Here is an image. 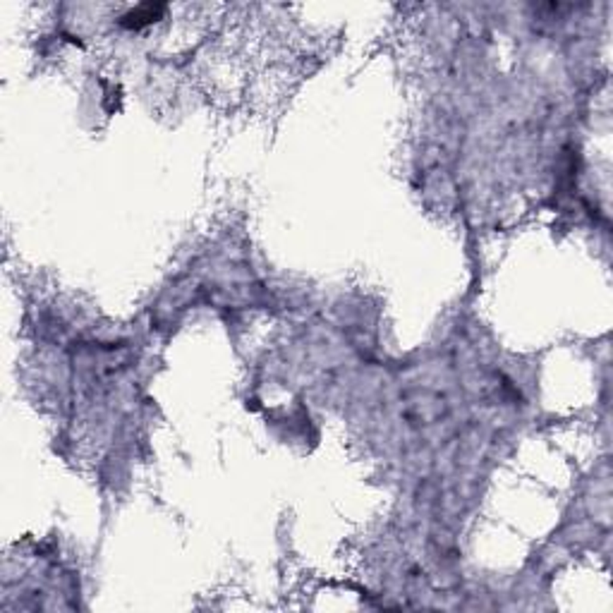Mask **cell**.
Masks as SVG:
<instances>
[{
    "instance_id": "cell-1",
    "label": "cell",
    "mask_w": 613,
    "mask_h": 613,
    "mask_svg": "<svg viewBox=\"0 0 613 613\" xmlns=\"http://www.w3.org/2000/svg\"><path fill=\"white\" fill-rule=\"evenodd\" d=\"M166 12L163 5H142V8L132 10L130 15H125V27H144L149 22H156Z\"/></svg>"
}]
</instances>
